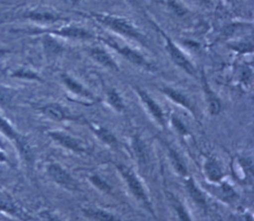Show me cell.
<instances>
[{
  "mask_svg": "<svg viewBox=\"0 0 254 221\" xmlns=\"http://www.w3.org/2000/svg\"><path fill=\"white\" fill-rule=\"evenodd\" d=\"M86 16L101 23L102 26L113 31V32L121 35L123 37L129 38L131 41L147 47L146 36L141 32V30L134 23L126 17L119 16V15L108 14V13H98L91 12Z\"/></svg>",
  "mask_w": 254,
  "mask_h": 221,
  "instance_id": "cell-1",
  "label": "cell"
},
{
  "mask_svg": "<svg viewBox=\"0 0 254 221\" xmlns=\"http://www.w3.org/2000/svg\"><path fill=\"white\" fill-rule=\"evenodd\" d=\"M116 168H117L118 172L120 173L123 182L125 183L127 188H128L129 193L143 205V207H144L147 211H149V213L154 214V210L152 208V202H150V199L145 191V188H144V186H143L138 176L136 175V172H134L130 167L126 166V165H124V164L117 163Z\"/></svg>",
  "mask_w": 254,
  "mask_h": 221,
  "instance_id": "cell-2",
  "label": "cell"
},
{
  "mask_svg": "<svg viewBox=\"0 0 254 221\" xmlns=\"http://www.w3.org/2000/svg\"><path fill=\"white\" fill-rule=\"evenodd\" d=\"M157 30L159 31V33L162 35V37L164 39L165 50L170 55V57L174 64L177 67H179L181 70H184L186 73H188L190 75H195L196 68L193 65V62L190 61V59L187 56L186 53L182 51L179 47L175 44L173 39L169 35H166V33H164L160 28L157 27Z\"/></svg>",
  "mask_w": 254,
  "mask_h": 221,
  "instance_id": "cell-3",
  "label": "cell"
},
{
  "mask_svg": "<svg viewBox=\"0 0 254 221\" xmlns=\"http://www.w3.org/2000/svg\"><path fill=\"white\" fill-rule=\"evenodd\" d=\"M101 41L106 46L110 47L111 49L118 52L122 57H124L125 59L131 62L132 65H136V66L142 67V68H147V69L152 68V65L149 64V61L145 58L144 55L141 54L139 51L134 50L133 48H131V47L119 43L117 39H114L111 37L101 38Z\"/></svg>",
  "mask_w": 254,
  "mask_h": 221,
  "instance_id": "cell-4",
  "label": "cell"
},
{
  "mask_svg": "<svg viewBox=\"0 0 254 221\" xmlns=\"http://www.w3.org/2000/svg\"><path fill=\"white\" fill-rule=\"evenodd\" d=\"M134 91H136L141 104L145 108L146 112L159 126H161V127L164 128L166 126V119L161 106L159 105L145 90H143L141 88H136Z\"/></svg>",
  "mask_w": 254,
  "mask_h": 221,
  "instance_id": "cell-5",
  "label": "cell"
},
{
  "mask_svg": "<svg viewBox=\"0 0 254 221\" xmlns=\"http://www.w3.org/2000/svg\"><path fill=\"white\" fill-rule=\"evenodd\" d=\"M47 173L54 183L67 189V191H75V189H77L76 181L62 165L58 163H50L47 166Z\"/></svg>",
  "mask_w": 254,
  "mask_h": 221,
  "instance_id": "cell-6",
  "label": "cell"
},
{
  "mask_svg": "<svg viewBox=\"0 0 254 221\" xmlns=\"http://www.w3.org/2000/svg\"><path fill=\"white\" fill-rule=\"evenodd\" d=\"M62 83L65 86V88L72 94V97L76 98L77 100L84 101L85 104H93V103L97 101L93 93H91L86 87L79 83L77 80L71 75L64 73L61 75Z\"/></svg>",
  "mask_w": 254,
  "mask_h": 221,
  "instance_id": "cell-7",
  "label": "cell"
},
{
  "mask_svg": "<svg viewBox=\"0 0 254 221\" xmlns=\"http://www.w3.org/2000/svg\"><path fill=\"white\" fill-rule=\"evenodd\" d=\"M48 136H49L53 141L57 142L59 145L62 147L68 149V151L75 153V154H84L86 153V146L83 142L71 136L70 133L61 130H51L48 131Z\"/></svg>",
  "mask_w": 254,
  "mask_h": 221,
  "instance_id": "cell-8",
  "label": "cell"
},
{
  "mask_svg": "<svg viewBox=\"0 0 254 221\" xmlns=\"http://www.w3.org/2000/svg\"><path fill=\"white\" fill-rule=\"evenodd\" d=\"M47 33L55 35V36H60V37L77 39V41H89V39L93 38V34L89 30L79 26H73V25L63 26L61 28L48 31Z\"/></svg>",
  "mask_w": 254,
  "mask_h": 221,
  "instance_id": "cell-9",
  "label": "cell"
},
{
  "mask_svg": "<svg viewBox=\"0 0 254 221\" xmlns=\"http://www.w3.org/2000/svg\"><path fill=\"white\" fill-rule=\"evenodd\" d=\"M23 17L39 23H57L59 21L67 20V18L61 16L55 11L49 9H42V7L27 11L23 14Z\"/></svg>",
  "mask_w": 254,
  "mask_h": 221,
  "instance_id": "cell-10",
  "label": "cell"
},
{
  "mask_svg": "<svg viewBox=\"0 0 254 221\" xmlns=\"http://www.w3.org/2000/svg\"><path fill=\"white\" fill-rule=\"evenodd\" d=\"M89 56L99 65L105 67L109 70L113 71H120V66L115 59V57L111 55L106 49L101 48V47H90L87 49Z\"/></svg>",
  "mask_w": 254,
  "mask_h": 221,
  "instance_id": "cell-11",
  "label": "cell"
},
{
  "mask_svg": "<svg viewBox=\"0 0 254 221\" xmlns=\"http://www.w3.org/2000/svg\"><path fill=\"white\" fill-rule=\"evenodd\" d=\"M202 171L206 180L211 183H220L225 172L222 170L220 163L215 158H208L202 165Z\"/></svg>",
  "mask_w": 254,
  "mask_h": 221,
  "instance_id": "cell-12",
  "label": "cell"
},
{
  "mask_svg": "<svg viewBox=\"0 0 254 221\" xmlns=\"http://www.w3.org/2000/svg\"><path fill=\"white\" fill-rule=\"evenodd\" d=\"M161 90H162L164 96L168 97L173 103H175V104H177L180 107L188 110V111L193 116H196V110L194 108L193 103L190 102V99L188 97H186L184 93L180 92L177 89L172 88V87H168V86L163 87Z\"/></svg>",
  "mask_w": 254,
  "mask_h": 221,
  "instance_id": "cell-13",
  "label": "cell"
},
{
  "mask_svg": "<svg viewBox=\"0 0 254 221\" xmlns=\"http://www.w3.org/2000/svg\"><path fill=\"white\" fill-rule=\"evenodd\" d=\"M42 112L55 122H63L67 120H73V116L65 107L58 103H49L42 107Z\"/></svg>",
  "mask_w": 254,
  "mask_h": 221,
  "instance_id": "cell-14",
  "label": "cell"
},
{
  "mask_svg": "<svg viewBox=\"0 0 254 221\" xmlns=\"http://www.w3.org/2000/svg\"><path fill=\"white\" fill-rule=\"evenodd\" d=\"M89 126H90V129L95 135V137H97L101 142H103L105 145L109 147H114V148L119 146V140L108 128L95 123H90Z\"/></svg>",
  "mask_w": 254,
  "mask_h": 221,
  "instance_id": "cell-15",
  "label": "cell"
},
{
  "mask_svg": "<svg viewBox=\"0 0 254 221\" xmlns=\"http://www.w3.org/2000/svg\"><path fill=\"white\" fill-rule=\"evenodd\" d=\"M203 92L205 97L206 106H208L210 114L211 115L219 114L221 111V102L206 83H204V86H203Z\"/></svg>",
  "mask_w": 254,
  "mask_h": 221,
  "instance_id": "cell-16",
  "label": "cell"
},
{
  "mask_svg": "<svg viewBox=\"0 0 254 221\" xmlns=\"http://www.w3.org/2000/svg\"><path fill=\"white\" fill-rule=\"evenodd\" d=\"M185 179H186V186L190 198H192V200L198 205V207H200L201 209H205L206 200H205L204 195L200 191V188L197 186L195 181L190 176Z\"/></svg>",
  "mask_w": 254,
  "mask_h": 221,
  "instance_id": "cell-17",
  "label": "cell"
},
{
  "mask_svg": "<svg viewBox=\"0 0 254 221\" xmlns=\"http://www.w3.org/2000/svg\"><path fill=\"white\" fill-rule=\"evenodd\" d=\"M168 154H169V158H170L171 163H172V166L174 167L175 170H176L178 175H180L184 178L189 177V171H188L186 164L184 161H182V159L177 154V152L175 151V149H173L172 147L168 146Z\"/></svg>",
  "mask_w": 254,
  "mask_h": 221,
  "instance_id": "cell-18",
  "label": "cell"
},
{
  "mask_svg": "<svg viewBox=\"0 0 254 221\" xmlns=\"http://www.w3.org/2000/svg\"><path fill=\"white\" fill-rule=\"evenodd\" d=\"M106 102L107 104L113 108L117 112H124L125 110V104L123 98L120 94V92L117 91L116 89H110L106 93Z\"/></svg>",
  "mask_w": 254,
  "mask_h": 221,
  "instance_id": "cell-19",
  "label": "cell"
},
{
  "mask_svg": "<svg viewBox=\"0 0 254 221\" xmlns=\"http://www.w3.org/2000/svg\"><path fill=\"white\" fill-rule=\"evenodd\" d=\"M83 214L86 218L93 219V220H116L117 217L111 214V213L98 209V208H85L82 210Z\"/></svg>",
  "mask_w": 254,
  "mask_h": 221,
  "instance_id": "cell-20",
  "label": "cell"
},
{
  "mask_svg": "<svg viewBox=\"0 0 254 221\" xmlns=\"http://www.w3.org/2000/svg\"><path fill=\"white\" fill-rule=\"evenodd\" d=\"M0 131H1L2 133H4V135L7 138H10L11 140H14L16 143H17L20 146V149H22L23 144H22V142L20 141L18 135H17V133H16V131L14 130V128L12 127V126L9 123H7L3 119V117H1V116H0Z\"/></svg>",
  "mask_w": 254,
  "mask_h": 221,
  "instance_id": "cell-21",
  "label": "cell"
},
{
  "mask_svg": "<svg viewBox=\"0 0 254 221\" xmlns=\"http://www.w3.org/2000/svg\"><path fill=\"white\" fill-rule=\"evenodd\" d=\"M88 180H89V182L95 188H98L100 192L104 193V194H113V191H111L110 185L102 177L97 175V173H93V175H90L88 177Z\"/></svg>",
  "mask_w": 254,
  "mask_h": 221,
  "instance_id": "cell-22",
  "label": "cell"
},
{
  "mask_svg": "<svg viewBox=\"0 0 254 221\" xmlns=\"http://www.w3.org/2000/svg\"><path fill=\"white\" fill-rule=\"evenodd\" d=\"M132 149L134 152V155H136L137 159L140 163L144 164L146 161V149L143 145L142 142L139 139H134L132 142Z\"/></svg>",
  "mask_w": 254,
  "mask_h": 221,
  "instance_id": "cell-23",
  "label": "cell"
},
{
  "mask_svg": "<svg viewBox=\"0 0 254 221\" xmlns=\"http://www.w3.org/2000/svg\"><path fill=\"white\" fill-rule=\"evenodd\" d=\"M172 124L174 126V128L176 129L177 132H179L180 135L186 136L187 133H188V129H187L186 126L184 125V123H182L180 120H178L175 115L172 116Z\"/></svg>",
  "mask_w": 254,
  "mask_h": 221,
  "instance_id": "cell-24",
  "label": "cell"
},
{
  "mask_svg": "<svg viewBox=\"0 0 254 221\" xmlns=\"http://www.w3.org/2000/svg\"><path fill=\"white\" fill-rule=\"evenodd\" d=\"M174 207H175V210H176V212H177L179 219H181V220H186V219H187V220H190V216L188 214V212H187L186 209L184 208V205H182L179 201L175 202Z\"/></svg>",
  "mask_w": 254,
  "mask_h": 221,
  "instance_id": "cell-25",
  "label": "cell"
},
{
  "mask_svg": "<svg viewBox=\"0 0 254 221\" xmlns=\"http://www.w3.org/2000/svg\"><path fill=\"white\" fill-rule=\"evenodd\" d=\"M14 75H15V76H18V77L32 78V80H38V76H37L35 73L31 72V71H29V70H25V69L18 70L17 72H16Z\"/></svg>",
  "mask_w": 254,
  "mask_h": 221,
  "instance_id": "cell-26",
  "label": "cell"
},
{
  "mask_svg": "<svg viewBox=\"0 0 254 221\" xmlns=\"http://www.w3.org/2000/svg\"><path fill=\"white\" fill-rule=\"evenodd\" d=\"M9 53V51L5 50V49H0V58H1L2 56H4L5 54Z\"/></svg>",
  "mask_w": 254,
  "mask_h": 221,
  "instance_id": "cell-27",
  "label": "cell"
},
{
  "mask_svg": "<svg viewBox=\"0 0 254 221\" xmlns=\"http://www.w3.org/2000/svg\"><path fill=\"white\" fill-rule=\"evenodd\" d=\"M200 1H201L202 3H205V4L211 3V0H200Z\"/></svg>",
  "mask_w": 254,
  "mask_h": 221,
  "instance_id": "cell-28",
  "label": "cell"
},
{
  "mask_svg": "<svg viewBox=\"0 0 254 221\" xmlns=\"http://www.w3.org/2000/svg\"><path fill=\"white\" fill-rule=\"evenodd\" d=\"M126 1H128L130 3H136V0H126Z\"/></svg>",
  "mask_w": 254,
  "mask_h": 221,
  "instance_id": "cell-29",
  "label": "cell"
},
{
  "mask_svg": "<svg viewBox=\"0 0 254 221\" xmlns=\"http://www.w3.org/2000/svg\"><path fill=\"white\" fill-rule=\"evenodd\" d=\"M228 1H230V2H231V1H233V0H228Z\"/></svg>",
  "mask_w": 254,
  "mask_h": 221,
  "instance_id": "cell-30",
  "label": "cell"
}]
</instances>
